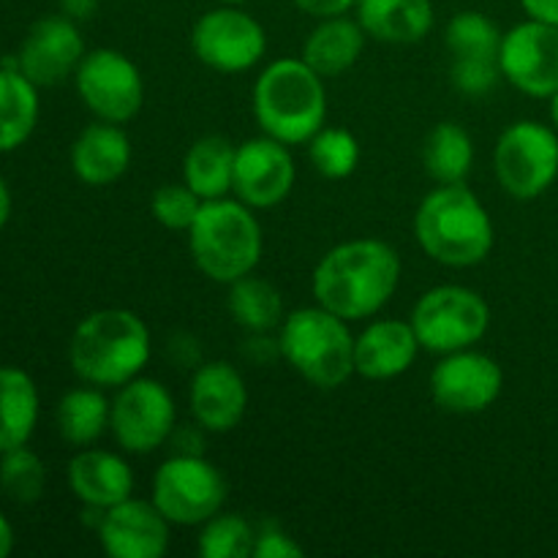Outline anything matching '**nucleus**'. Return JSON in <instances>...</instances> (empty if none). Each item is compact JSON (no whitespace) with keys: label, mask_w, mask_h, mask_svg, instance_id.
I'll return each instance as SVG.
<instances>
[{"label":"nucleus","mask_w":558,"mask_h":558,"mask_svg":"<svg viewBox=\"0 0 558 558\" xmlns=\"http://www.w3.org/2000/svg\"><path fill=\"white\" fill-rule=\"evenodd\" d=\"M401 281L398 251L385 240H347L327 251L311 278L316 305L341 319L357 322L379 314Z\"/></svg>","instance_id":"nucleus-1"},{"label":"nucleus","mask_w":558,"mask_h":558,"mask_svg":"<svg viewBox=\"0 0 558 558\" xmlns=\"http://www.w3.org/2000/svg\"><path fill=\"white\" fill-rule=\"evenodd\" d=\"M414 234L425 256L447 267H474L494 248V221L466 183L439 185L420 202Z\"/></svg>","instance_id":"nucleus-2"},{"label":"nucleus","mask_w":558,"mask_h":558,"mask_svg":"<svg viewBox=\"0 0 558 558\" xmlns=\"http://www.w3.org/2000/svg\"><path fill=\"white\" fill-rule=\"evenodd\" d=\"M69 360L74 374L87 385L123 387L150 360V330L134 311H96L76 325Z\"/></svg>","instance_id":"nucleus-3"},{"label":"nucleus","mask_w":558,"mask_h":558,"mask_svg":"<svg viewBox=\"0 0 558 558\" xmlns=\"http://www.w3.org/2000/svg\"><path fill=\"white\" fill-rule=\"evenodd\" d=\"M251 107L267 136L283 145H303L325 129V80L303 58H281L259 74Z\"/></svg>","instance_id":"nucleus-4"},{"label":"nucleus","mask_w":558,"mask_h":558,"mask_svg":"<svg viewBox=\"0 0 558 558\" xmlns=\"http://www.w3.org/2000/svg\"><path fill=\"white\" fill-rule=\"evenodd\" d=\"M262 227L254 207L240 199L202 202L189 229V248L194 265L216 283H232L251 276L262 259Z\"/></svg>","instance_id":"nucleus-5"},{"label":"nucleus","mask_w":558,"mask_h":558,"mask_svg":"<svg viewBox=\"0 0 558 558\" xmlns=\"http://www.w3.org/2000/svg\"><path fill=\"white\" fill-rule=\"evenodd\" d=\"M278 341L281 357L319 390H336L354 374V336L347 319L322 305L292 311Z\"/></svg>","instance_id":"nucleus-6"},{"label":"nucleus","mask_w":558,"mask_h":558,"mask_svg":"<svg viewBox=\"0 0 558 558\" xmlns=\"http://www.w3.org/2000/svg\"><path fill=\"white\" fill-rule=\"evenodd\" d=\"M490 325V308L480 292L458 283L434 287L417 300L412 327L425 352L450 354L483 341Z\"/></svg>","instance_id":"nucleus-7"},{"label":"nucleus","mask_w":558,"mask_h":558,"mask_svg":"<svg viewBox=\"0 0 558 558\" xmlns=\"http://www.w3.org/2000/svg\"><path fill=\"white\" fill-rule=\"evenodd\" d=\"M227 501V480L202 456L178 452L153 477V505L172 526H202Z\"/></svg>","instance_id":"nucleus-8"},{"label":"nucleus","mask_w":558,"mask_h":558,"mask_svg":"<svg viewBox=\"0 0 558 558\" xmlns=\"http://www.w3.org/2000/svg\"><path fill=\"white\" fill-rule=\"evenodd\" d=\"M494 172L512 199H537L558 178V136L537 120H518L501 131Z\"/></svg>","instance_id":"nucleus-9"},{"label":"nucleus","mask_w":558,"mask_h":558,"mask_svg":"<svg viewBox=\"0 0 558 558\" xmlns=\"http://www.w3.org/2000/svg\"><path fill=\"white\" fill-rule=\"evenodd\" d=\"M174 398L158 379H136L118 387L109 412L114 441L131 456H147L167 445L174 434Z\"/></svg>","instance_id":"nucleus-10"},{"label":"nucleus","mask_w":558,"mask_h":558,"mask_svg":"<svg viewBox=\"0 0 558 558\" xmlns=\"http://www.w3.org/2000/svg\"><path fill=\"white\" fill-rule=\"evenodd\" d=\"M82 104L107 123H129L145 101V80L129 54L118 49H93L74 74Z\"/></svg>","instance_id":"nucleus-11"},{"label":"nucleus","mask_w":558,"mask_h":558,"mask_svg":"<svg viewBox=\"0 0 558 558\" xmlns=\"http://www.w3.org/2000/svg\"><path fill=\"white\" fill-rule=\"evenodd\" d=\"M191 49L207 69L240 74L265 58L267 33L262 22L245 14L240 5H218L196 20Z\"/></svg>","instance_id":"nucleus-12"},{"label":"nucleus","mask_w":558,"mask_h":558,"mask_svg":"<svg viewBox=\"0 0 558 558\" xmlns=\"http://www.w3.org/2000/svg\"><path fill=\"white\" fill-rule=\"evenodd\" d=\"M501 80L534 98L558 93V25L529 16L510 27L499 49Z\"/></svg>","instance_id":"nucleus-13"},{"label":"nucleus","mask_w":558,"mask_h":558,"mask_svg":"<svg viewBox=\"0 0 558 558\" xmlns=\"http://www.w3.org/2000/svg\"><path fill=\"white\" fill-rule=\"evenodd\" d=\"M505 387V374L494 357L474 349L441 354L430 374V396L450 414H480L494 407Z\"/></svg>","instance_id":"nucleus-14"},{"label":"nucleus","mask_w":558,"mask_h":558,"mask_svg":"<svg viewBox=\"0 0 558 558\" xmlns=\"http://www.w3.org/2000/svg\"><path fill=\"white\" fill-rule=\"evenodd\" d=\"M294 185V158L289 145L272 136L245 140L234 153L232 194L254 210L281 205Z\"/></svg>","instance_id":"nucleus-15"},{"label":"nucleus","mask_w":558,"mask_h":558,"mask_svg":"<svg viewBox=\"0 0 558 558\" xmlns=\"http://www.w3.org/2000/svg\"><path fill=\"white\" fill-rule=\"evenodd\" d=\"M85 54V41L76 22L58 14L44 16L27 31L16 63L36 87H54L76 74Z\"/></svg>","instance_id":"nucleus-16"},{"label":"nucleus","mask_w":558,"mask_h":558,"mask_svg":"<svg viewBox=\"0 0 558 558\" xmlns=\"http://www.w3.org/2000/svg\"><path fill=\"white\" fill-rule=\"evenodd\" d=\"M169 526L156 505L145 499H125L104 510L98 523L101 548L112 558H161L169 550Z\"/></svg>","instance_id":"nucleus-17"},{"label":"nucleus","mask_w":558,"mask_h":558,"mask_svg":"<svg viewBox=\"0 0 558 558\" xmlns=\"http://www.w3.org/2000/svg\"><path fill=\"white\" fill-rule=\"evenodd\" d=\"M189 401L199 428L210 434H229L238 428L248 409V390L232 363L216 360L194 371Z\"/></svg>","instance_id":"nucleus-18"},{"label":"nucleus","mask_w":558,"mask_h":558,"mask_svg":"<svg viewBox=\"0 0 558 558\" xmlns=\"http://www.w3.org/2000/svg\"><path fill=\"white\" fill-rule=\"evenodd\" d=\"M412 322L379 319L371 322L354 338V374L371 381H387L407 374L420 352Z\"/></svg>","instance_id":"nucleus-19"},{"label":"nucleus","mask_w":558,"mask_h":558,"mask_svg":"<svg viewBox=\"0 0 558 558\" xmlns=\"http://www.w3.org/2000/svg\"><path fill=\"white\" fill-rule=\"evenodd\" d=\"M69 485L85 507L109 510L134 494V472L107 450H82L69 463Z\"/></svg>","instance_id":"nucleus-20"},{"label":"nucleus","mask_w":558,"mask_h":558,"mask_svg":"<svg viewBox=\"0 0 558 558\" xmlns=\"http://www.w3.org/2000/svg\"><path fill=\"white\" fill-rule=\"evenodd\" d=\"M131 167V140L118 123H98L82 129L71 147V169L87 185H109Z\"/></svg>","instance_id":"nucleus-21"},{"label":"nucleus","mask_w":558,"mask_h":558,"mask_svg":"<svg viewBox=\"0 0 558 558\" xmlns=\"http://www.w3.org/2000/svg\"><path fill=\"white\" fill-rule=\"evenodd\" d=\"M357 22L385 44H417L434 31L430 0H357Z\"/></svg>","instance_id":"nucleus-22"},{"label":"nucleus","mask_w":558,"mask_h":558,"mask_svg":"<svg viewBox=\"0 0 558 558\" xmlns=\"http://www.w3.org/2000/svg\"><path fill=\"white\" fill-rule=\"evenodd\" d=\"M365 36L368 33L357 20H347L343 14L327 16L305 38L303 60L322 80H330L357 63L365 49Z\"/></svg>","instance_id":"nucleus-23"},{"label":"nucleus","mask_w":558,"mask_h":558,"mask_svg":"<svg viewBox=\"0 0 558 558\" xmlns=\"http://www.w3.org/2000/svg\"><path fill=\"white\" fill-rule=\"evenodd\" d=\"M234 153L238 147L221 134H207L196 140L185 150L183 183L199 196L202 202L221 199L232 191Z\"/></svg>","instance_id":"nucleus-24"},{"label":"nucleus","mask_w":558,"mask_h":558,"mask_svg":"<svg viewBox=\"0 0 558 558\" xmlns=\"http://www.w3.org/2000/svg\"><path fill=\"white\" fill-rule=\"evenodd\" d=\"M38 123V87L20 69L0 65V153L31 140Z\"/></svg>","instance_id":"nucleus-25"},{"label":"nucleus","mask_w":558,"mask_h":558,"mask_svg":"<svg viewBox=\"0 0 558 558\" xmlns=\"http://www.w3.org/2000/svg\"><path fill=\"white\" fill-rule=\"evenodd\" d=\"M38 420V390L20 368H0V452L27 445Z\"/></svg>","instance_id":"nucleus-26"},{"label":"nucleus","mask_w":558,"mask_h":558,"mask_svg":"<svg viewBox=\"0 0 558 558\" xmlns=\"http://www.w3.org/2000/svg\"><path fill=\"white\" fill-rule=\"evenodd\" d=\"M423 167L439 185L466 183L474 167V142L469 131L458 123H439L423 145Z\"/></svg>","instance_id":"nucleus-27"},{"label":"nucleus","mask_w":558,"mask_h":558,"mask_svg":"<svg viewBox=\"0 0 558 558\" xmlns=\"http://www.w3.org/2000/svg\"><path fill=\"white\" fill-rule=\"evenodd\" d=\"M109 412L112 403L104 398L101 387H76L69 390L58 403V430L69 445L87 447L101 439L104 430L109 428Z\"/></svg>","instance_id":"nucleus-28"},{"label":"nucleus","mask_w":558,"mask_h":558,"mask_svg":"<svg viewBox=\"0 0 558 558\" xmlns=\"http://www.w3.org/2000/svg\"><path fill=\"white\" fill-rule=\"evenodd\" d=\"M227 308L229 316L248 332H270L287 319L281 292L254 272L229 283Z\"/></svg>","instance_id":"nucleus-29"},{"label":"nucleus","mask_w":558,"mask_h":558,"mask_svg":"<svg viewBox=\"0 0 558 558\" xmlns=\"http://www.w3.org/2000/svg\"><path fill=\"white\" fill-rule=\"evenodd\" d=\"M505 33L483 11H461L445 27V47L452 60H496Z\"/></svg>","instance_id":"nucleus-30"},{"label":"nucleus","mask_w":558,"mask_h":558,"mask_svg":"<svg viewBox=\"0 0 558 558\" xmlns=\"http://www.w3.org/2000/svg\"><path fill=\"white\" fill-rule=\"evenodd\" d=\"M254 545L256 529L238 512H216L210 521L202 523V558H248L254 556Z\"/></svg>","instance_id":"nucleus-31"},{"label":"nucleus","mask_w":558,"mask_h":558,"mask_svg":"<svg viewBox=\"0 0 558 558\" xmlns=\"http://www.w3.org/2000/svg\"><path fill=\"white\" fill-rule=\"evenodd\" d=\"M311 167L327 180H343L354 174L360 163V142L347 129H319L308 140Z\"/></svg>","instance_id":"nucleus-32"},{"label":"nucleus","mask_w":558,"mask_h":558,"mask_svg":"<svg viewBox=\"0 0 558 558\" xmlns=\"http://www.w3.org/2000/svg\"><path fill=\"white\" fill-rule=\"evenodd\" d=\"M0 490L16 505H33L41 499L44 485H47V469L41 458L25 445L14 450L0 452Z\"/></svg>","instance_id":"nucleus-33"},{"label":"nucleus","mask_w":558,"mask_h":558,"mask_svg":"<svg viewBox=\"0 0 558 558\" xmlns=\"http://www.w3.org/2000/svg\"><path fill=\"white\" fill-rule=\"evenodd\" d=\"M202 199L185 183L158 185L150 199V213L169 232H189L199 213Z\"/></svg>","instance_id":"nucleus-34"},{"label":"nucleus","mask_w":558,"mask_h":558,"mask_svg":"<svg viewBox=\"0 0 558 558\" xmlns=\"http://www.w3.org/2000/svg\"><path fill=\"white\" fill-rule=\"evenodd\" d=\"M501 69L496 60H452L450 80L463 96H488L499 82Z\"/></svg>","instance_id":"nucleus-35"},{"label":"nucleus","mask_w":558,"mask_h":558,"mask_svg":"<svg viewBox=\"0 0 558 558\" xmlns=\"http://www.w3.org/2000/svg\"><path fill=\"white\" fill-rule=\"evenodd\" d=\"M256 558H300L303 548L283 532L278 523H262L256 529V545H254Z\"/></svg>","instance_id":"nucleus-36"},{"label":"nucleus","mask_w":558,"mask_h":558,"mask_svg":"<svg viewBox=\"0 0 558 558\" xmlns=\"http://www.w3.org/2000/svg\"><path fill=\"white\" fill-rule=\"evenodd\" d=\"M243 354L254 365H270L272 360L281 357V341L272 338L270 332H251V336L245 338Z\"/></svg>","instance_id":"nucleus-37"},{"label":"nucleus","mask_w":558,"mask_h":558,"mask_svg":"<svg viewBox=\"0 0 558 558\" xmlns=\"http://www.w3.org/2000/svg\"><path fill=\"white\" fill-rule=\"evenodd\" d=\"M303 14L316 16V20H327V16H341L349 9L357 5V0H292Z\"/></svg>","instance_id":"nucleus-38"},{"label":"nucleus","mask_w":558,"mask_h":558,"mask_svg":"<svg viewBox=\"0 0 558 558\" xmlns=\"http://www.w3.org/2000/svg\"><path fill=\"white\" fill-rule=\"evenodd\" d=\"M521 5L532 20L558 25V0H521Z\"/></svg>","instance_id":"nucleus-39"},{"label":"nucleus","mask_w":558,"mask_h":558,"mask_svg":"<svg viewBox=\"0 0 558 558\" xmlns=\"http://www.w3.org/2000/svg\"><path fill=\"white\" fill-rule=\"evenodd\" d=\"M58 5L60 11L74 22L90 20V16L98 11V0H58Z\"/></svg>","instance_id":"nucleus-40"},{"label":"nucleus","mask_w":558,"mask_h":558,"mask_svg":"<svg viewBox=\"0 0 558 558\" xmlns=\"http://www.w3.org/2000/svg\"><path fill=\"white\" fill-rule=\"evenodd\" d=\"M11 548H14V529H11V523L0 515V558L9 556Z\"/></svg>","instance_id":"nucleus-41"},{"label":"nucleus","mask_w":558,"mask_h":558,"mask_svg":"<svg viewBox=\"0 0 558 558\" xmlns=\"http://www.w3.org/2000/svg\"><path fill=\"white\" fill-rule=\"evenodd\" d=\"M9 213H11V194H9V185H5L3 178H0V229H3L5 221H9Z\"/></svg>","instance_id":"nucleus-42"},{"label":"nucleus","mask_w":558,"mask_h":558,"mask_svg":"<svg viewBox=\"0 0 558 558\" xmlns=\"http://www.w3.org/2000/svg\"><path fill=\"white\" fill-rule=\"evenodd\" d=\"M550 120H554V125H556V131H558V93H554V96H550Z\"/></svg>","instance_id":"nucleus-43"},{"label":"nucleus","mask_w":558,"mask_h":558,"mask_svg":"<svg viewBox=\"0 0 558 558\" xmlns=\"http://www.w3.org/2000/svg\"><path fill=\"white\" fill-rule=\"evenodd\" d=\"M218 3H221V5H243L245 0H218Z\"/></svg>","instance_id":"nucleus-44"}]
</instances>
